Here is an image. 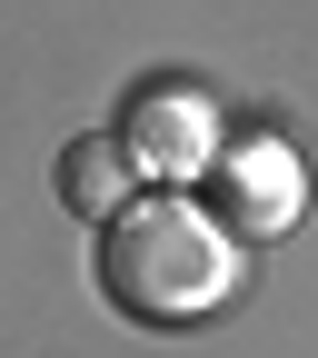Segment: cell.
<instances>
[{
  "instance_id": "obj_1",
  "label": "cell",
  "mask_w": 318,
  "mask_h": 358,
  "mask_svg": "<svg viewBox=\"0 0 318 358\" xmlns=\"http://www.w3.org/2000/svg\"><path fill=\"white\" fill-rule=\"evenodd\" d=\"M89 279L129 329H199L239 299V239L189 189H140L89 239Z\"/></svg>"
},
{
  "instance_id": "obj_2",
  "label": "cell",
  "mask_w": 318,
  "mask_h": 358,
  "mask_svg": "<svg viewBox=\"0 0 318 358\" xmlns=\"http://www.w3.org/2000/svg\"><path fill=\"white\" fill-rule=\"evenodd\" d=\"M110 140H120V159L140 169V189H189V179H209V159H219V100L199 80H179V70H140L120 90V120H110Z\"/></svg>"
},
{
  "instance_id": "obj_3",
  "label": "cell",
  "mask_w": 318,
  "mask_h": 358,
  "mask_svg": "<svg viewBox=\"0 0 318 358\" xmlns=\"http://www.w3.org/2000/svg\"><path fill=\"white\" fill-rule=\"evenodd\" d=\"M199 189H209L199 209H209L239 249H249V239H289L298 219H308V159H298V140H279V129H229Z\"/></svg>"
},
{
  "instance_id": "obj_4",
  "label": "cell",
  "mask_w": 318,
  "mask_h": 358,
  "mask_svg": "<svg viewBox=\"0 0 318 358\" xmlns=\"http://www.w3.org/2000/svg\"><path fill=\"white\" fill-rule=\"evenodd\" d=\"M129 199H140V169L120 159V140H110V129H80V140L60 150V209L89 219V229H110Z\"/></svg>"
}]
</instances>
